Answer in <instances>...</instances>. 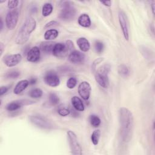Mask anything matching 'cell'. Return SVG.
<instances>
[{"mask_svg":"<svg viewBox=\"0 0 155 155\" xmlns=\"http://www.w3.org/2000/svg\"><path fill=\"white\" fill-rule=\"evenodd\" d=\"M118 73L122 77H127L130 74V70L128 67L125 64H120L117 68Z\"/></svg>","mask_w":155,"mask_h":155,"instance_id":"22","label":"cell"},{"mask_svg":"<svg viewBox=\"0 0 155 155\" xmlns=\"http://www.w3.org/2000/svg\"><path fill=\"white\" fill-rule=\"evenodd\" d=\"M10 87L8 86H1L0 88V95L2 96L3 94H5L9 90Z\"/></svg>","mask_w":155,"mask_h":155,"instance_id":"37","label":"cell"},{"mask_svg":"<svg viewBox=\"0 0 155 155\" xmlns=\"http://www.w3.org/2000/svg\"><path fill=\"white\" fill-rule=\"evenodd\" d=\"M34 102L32 101L27 99H21L17 100L15 101H12V102L8 103L6 105V110L9 111H13L19 109L22 106L26 105H30L33 104Z\"/></svg>","mask_w":155,"mask_h":155,"instance_id":"12","label":"cell"},{"mask_svg":"<svg viewBox=\"0 0 155 155\" xmlns=\"http://www.w3.org/2000/svg\"><path fill=\"white\" fill-rule=\"evenodd\" d=\"M58 24H59V22H57L56 21H51L45 24V28H49L51 27L57 26Z\"/></svg>","mask_w":155,"mask_h":155,"instance_id":"36","label":"cell"},{"mask_svg":"<svg viewBox=\"0 0 155 155\" xmlns=\"http://www.w3.org/2000/svg\"><path fill=\"white\" fill-rule=\"evenodd\" d=\"M85 59V54L78 50H73L68 55L69 61L74 64H82L84 62Z\"/></svg>","mask_w":155,"mask_h":155,"instance_id":"14","label":"cell"},{"mask_svg":"<svg viewBox=\"0 0 155 155\" xmlns=\"http://www.w3.org/2000/svg\"><path fill=\"white\" fill-rule=\"evenodd\" d=\"M77 84V79L74 77L70 78L67 81V87L70 89H73Z\"/></svg>","mask_w":155,"mask_h":155,"instance_id":"31","label":"cell"},{"mask_svg":"<svg viewBox=\"0 0 155 155\" xmlns=\"http://www.w3.org/2000/svg\"><path fill=\"white\" fill-rule=\"evenodd\" d=\"M58 71L61 74H68L73 72V69L68 65H61L58 68Z\"/></svg>","mask_w":155,"mask_h":155,"instance_id":"27","label":"cell"},{"mask_svg":"<svg viewBox=\"0 0 155 155\" xmlns=\"http://www.w3.org/2000/svg\"><path fill=\"white\" fill-rule=\"evenodd\" d=\"M40 48L38 47H33L27 53V59L31 62H36L40 59Z\"/></svg>","mask_w":155,"mask_h":155,"instance_id":"15","label":"cell"},{"mask_svg":"<svg viewBox=\"0 0 155 155\" xmlns=\"http://www.w3.org/2000/svg\"><path fill=\"white\" fill-rule=\"evenodd\" d=\"M29 85V81L27 79H23L19 81L15 87L13 93L15 94H19L24 91Z\"/></svg>","mask_w":155,"mask_h":155,"instance_id":"16","label":"cell"},{"mask_svg":"<svg viewBox=\"0 0 155 155\" xmlns=\"http://www.w3.org/2000/svg\"><path fill=\"white\" fill-rule=\"evenodd\" d=\"M19 18V13L17 10H12L9 11L5 17V24L8 29L13 30L18 23Z\"/></svg>","mask_w":155,"mask_h":155,"instance_id":"9","label":"cell"},{"mask_svg":"<svg viewBox=\"0 0 155 155\" xmlns=\"http://www.w3.org/2000/svg\"><path fill=\"white\" fill-rule=\"evenodd\" d=\"M94 49L97 53H101L104 49V44L101 41H96L94 42Z\"/></svg>","mask_w":155,"mask_h":155,"instance_id":"30","label":"cell"},{"mask_svg":"<svg viewBox=\"0 0 155 155\" xmlns=\"http://www.w3.org/2000/svg\"><path fill=\"white\" fill-rule=\"evenodd\" d=\"M101 137V131L99 130H96L93 131L91 136V140L94 145H97L99 143Z\"/></svg>","mask_w":155,"mask_h":155,"instance_id":"26","label":"cell"},{"mask_svg":"<svg viewBox=\"0 0 155 155\" xmlns=\"http://www.w3.org/2000/svg\"><path fill=\"white\" fill-rule=\"evenodd\" d=\"M91 88L90 84L87 81H83L78 86V93L79 96L87 101L90 98Z\"/></svg>","mask_w":155,"mask_h":155,"instance_id":"11","label":"cell"},{"mask_svg":"<svg viewBox=\"0 0 155 155\" xmlns=\"http://www.w3.org/2000/svg\"><path fill=\"white\" fill-rule=\"evenodd\" d=\"M53 12V5L50 3H45L42 9V15L46 17L49 16Z\"/></svg>","mask_w":155,"mask_h":155,"instance_id":"23","label":"cell"},{"mask_svg":"<svg viewBox=\"0 0 155 155\" xmlns=\"http://www.w3.org/2000/svg\"><path fill=\"white\" fill-rule=\"evenodd\" d=\"M21 60L22 56L19 53L7 55L4 56L3 58L4 63L8 67L16 66L21 61Z\"/></svg>","mask_w":155,"mask_h":155,"instance_id":"13","label":"cell"},{"mask_svg":"<svg viewBox=\"0 0 155 155\" xmlns=\"http://www.w3.org/2000/svg\"><path fill=\"white\" fill-rule=\"evenodd\" d=\"M67 134L68 139V143L71 153L73 154L78 155L82 154V148L78 142L76 134L73 131L68 130L67 132Z\"/></svg>","mask_w":155,"mask_h":155,"instance_id":"7","label":"cell"},{"mask_svg":"<svg viewBox=\"0 0 155 155\" xmlns=\"http://www.w3.org/2000/svg\"><path fill=\"white\" fill-rule=\"evenodd\" d=\"M101 4L104 5L107 7H110L111 5V1H99Z\"/></svg>","mask_w":155,"mask_h":155,"instance_id":"38","label":"cell"},{"mask_svg":"<svg viewBox=\"0 0 155 155\" xmlns=\"http://www.w3.org/2000/svg\"><path fill=\"white\" fill-rule=\"evenodd\" d=\"M42 94H43V92H42V90L39 88L32 89L28 93V95L31 97L35 98V99L41 97V96H42Z\"/></svg>","mask_w":155,"mask_h":155,"instance_id":"25","label":"cell"},{"mask_svg":"<svg viewBox=\"0 0 155 155\" xmlns=\"http://www.w3.org/2000/svg\"><path fill=\"white\" fill-rule=\"evenodd\" d=\"M30 122L35 126L42 129H51L53 128V125L47 117L45 116L35 114L30 115L29 117Z\"/></svg>","mask_w":155,"mask_h":155,"instance_id":"6","label":"cell"},{"mask_svg":"<svg viewBox=\"0 0 155 155\" xmlns=\"http://www.w3.org/2000/svg\"><path fill=\"white\" fill-rule=\"evenodd\" d=\"M104 60V58H97L96 59H95L93 61V62L92 63V65H91V70H92V71H94L96 70V65H98L101 62H102Z\"/></svg>","mask_w":155,"mask_h":155,"instance_id":"35","label":"cell"},{"mask_svg":"<svg viewBox=\"0 0 155 155\" xmlns=\"http://www.w3.org/2000/svg\"><path fill=\"white\" fill-rule=\"evenodd\" d=\"M36 27V22L35 19L31 16L28 17L25 19L16 37V44L21 45L27 42L31 33L35 30Z\"/></svg>","mask_w":155,"mask_h":155,"instance_id":"2","label":"cell"},{"mask_svg":"<svg viewBox=\"0 0 155 155\" xmlns=\"http://www.w3.org/2000/svg\"><path fill=\"white\" fill-rule=\"evenodd\" d=\"M58 113L61 116H67L70 113V110L65 107H59L58 110Z\"/></svg>","mask_w":155,"mask_h":155,"instance_id":"32","label":"cell"},{"mask_svg":"<svg viewBox=\"0 0 155 155\" xmlns=\"http://www.w3.org/2000/svg\"><path fill=\"white\" fill-rule=\"evenodd\" d=\"M77 45L81 51L84 52L88 51L90 48V44L89 41L85 38L81 37L78 39Z\"/></svg>","mask_w":155,"mask_h":155,"instance_id":"17","label":"cell"},{"mask_svg":"<svg viewBox=\"0 0 155 155\" xmlns=\"http://www.w3.org/2000/svg\"><path fill=\"white\" fill-rule=\"evenodd\" d=\"M76 13V10L73 4L70 1H64L61 5L59 18L64 21H70L74 19Z\"/></svg>","mask_w":155,"mask_h":155,"instance_id":"5","label":"cell"},{"mask_svg":"<svg viewBox=\"0 0 155 155\" xmlns=\"http://www.w3.org/2000/svg\"><path fill=\"white\" fill-rule=\"evenodd\" d=\"M20 76V72L18 70H12L6 73L5 76L7 79H16Z\"/></svg>","mask_w":155,"mask_h":155,"instance_id":"28","label":"cell"},{"mask_svg":"<svg viewBox=\"0 0 155 155\" xmlns=\"http://www.w3.org/2000/svg\"><path fill=\"white\" fill-rule=\"evenodd\" d=\"M78 24L83 27H89L91 25V20L88 15L83 13L78 18Z\"/></svg>","mask_w":155,"mask_h":155,"instance_id":"20","label":"cell"},{"mask_svg":"<svg viewBox=\"0 0 155 155\" xmlns=\"http://www.w3.org/2000/svg\"><path fill=\"white\" fill-rule=\"evenodd\" d=\"M2 28H3V21H2V19L1 18V31L2 30Z\"/></svg>","mask_w":155,"mask_h":155,"instance_id":"42","label":"cell"},{"mask_svg":"<svg viewBox=\"0 0 155 155\" xmlns=\"http://www.w3.org/2000/svg\"><path fill=\"white\" fill-rule=\"evenodd\" d=\"M71 104L73 108L79 111H83L85 110L84 105L82 101V100L78 96H73L71 99Z\"/></svg>","mask_w":155,"mask_h":155,"instance_id":"18","label":"cell"},{"mask_svg":"<svg viewBox=\"0 0 155 155\" xmlns=\"http://www.w3.org/2000/svg\"><path fill=\"white\" fill-rule=\"evenodd\" d=\"M151 9H152L153 14L154 15V3L152 4L151 5Z\"/></svg>","mask_w":155,"mask_h":155,"instance_id":"41","label":"cell"},{"mask_svg":"<svg viewBox=\"0 0 155 155\" xmlns=\"http://www.w3.org/2000/svg\"><path fill=\"white\" fill-rule=\"evenodd\" d=\"M111 70V67L108 64H105L101 66L94 74L95 80L102 87L106 88L109 85L108 74Z\"/></svg>","mask_w":155,"mask_h":155,"instance_id":"3","label":"cell"},{"mask_svg":"<svg viewBox=\"0 0 155 155\" xmlns=\"http://www.w3.org/2000/svg\"><path fill=\"white\" fill-rule=\"evenodd\" d=\"M74 45L71 40H67L65 43L59 42L55 44L52 53L53 54L59 58H64L68 53L70 54L73 51Z\"/></svg>","mask_w":155,"mask_h":155,"instance_id":"4","label":"cell"},{"mask_svg":"<svg viewBox=\"0 0 155 155\" xmlns=\"http://www.w3.org/2000/svg\"><path fill=\"white\" fill-rule=\"evenodd\" d=\"M49 101L51 105H55L59 103V98L56 94L54 93H51L49 94Z\"/></svg>","mask_w":155,"mask_h":155,"instance_id":"29","label":"cell"},{"mask_svg":"<svg viewBox=\"0 0 155 155\" xmlns=\"http://www.w3.org/2000/svg\"><path fill=\"white\" fill-rule=\"evenodd\" d=\"M56 43L51 41H44L40 44V50L45 53H52L53 47Z\"/></svg>","mask_w":155,"mask_h":155,"instance_id":"19","label":"cell"},{"mask_svg":"<svg viewBox=\"0 0 155 155\" xmlns=\"http://www.w3.org/2000/svg\"><path fill=\"white\" fill-rule=\"evenodd\" d=\"M59 35V32L56 29H50L47 30L44 33V39L46 41H50L56 39Z\"/></svg>","mask_w":155,"mask_h":155,"instance_id":"21","label":"cell"},{"mask_svg":"<svg viewBox=\"0 0 155 155\" xmlns=\"http://www.w3.org/2000/svg\"><path fill=\"white\" fill-rule=\"evenodd\" d=\"M0 50H1V56L2 54L3 53V51H4V45L3 44V43L1 42L0 43Z\"/></svg>","mask_w":155,"mask_h":155,"instance_id":"40","label":"cell"},{"mask_svg":"<svg viewBox=\"0 0 155 155\" xmlns=\"http://www.w3.org/2000/svg\"><path fill=\"white\" fill-rule=\"evenodd\" d=\"M28 81H29V84L33 85V84H35L36 83L37 79L36 78H31L30 79V80Z\"/></svg>","mask_w":155,"mask_h":155,"instance_id":"39","label":"cell"},{"mask_svg":"<svg viewBox=\"0 0 155 155\" xmlns=\"http://www.w3.org/2000/svg\"><path fill=\"white\" fill-rule=\"evenodd\" d=\"M89 120L90 122V124L93 127H97L100 125L101 123V119L98 117V116L96 114H91L90 116Z\"/></svg>","mask_w":155,"mask_h":155,"instance_id":"24","label":"cell"},{"mask_svg":"<svg viewBox=\"0 0 155 155\" xmlns=\"http://www.w3.org/2000/svg\"><path fill=\"white\" fill-rule=\"evenodd\" d=\"M118 19L124 37L127 41H128L130 26L128 17L126 13L124 11L120 10L118 13Z\"/></svg>","mask_w":155,"mask_h":155,"instance_id":"8","label":"cell"},{"mask_svg":"<svg viewBox=\"0 0 155 155\" xmlns=\"http://www.w3.org/2000/svg\"><path fill=\"white\" fill-rule=\"evenodd\" d=\"M142 50V54L143 55V56L146 59H151L153 58V53H151V50H148L147 48L144 47L143 48H141Z\"/></svg>","mask_w":155,"mask_h":155,"instance_id":"33","label":"cell"},{"mask_svg":"<svg viewBox=\"0 0 155 155\" xmlns=\"http://www.w3.org/2000/svg\"><path fill=\"white\" fill-rule=\"evenodd\" d=\"M44 82L48 86L55 87L60 84V79L58 74L54 71H47L44 76Z\"/></svg>","mask_w":155,"mask_h":155,"instance_id":"10","label":"cell"},{"mask_svg":"<svg viewBox=\"0 0 155 155\" xmlns=\"http://www.w3.org/2000/svg\"><path fill=\"white\" fill-rule=\"evenodd\" d=\"M19 2V1H8L7 3V7L10 9H15L18 7Z\"/></svg>","mask_w":155,"mask_h":155,"instance_id":"34","label":"cell"},{"mask_svg":"<svg viewBox=\"0 0 155 155\" xmlns=\"http://www.w3.org/2000/svg\"><path fill=\"white\" fill-rule=\"evenodd\" d=\"M119 131L123 142H129L133 136L134 119L131 111L125 107H121L119 110Z\"/></svg>","mask_w":155,"mask_h":155,"instance_id":"1","label":"cell"}]
</instances>
